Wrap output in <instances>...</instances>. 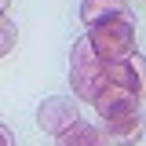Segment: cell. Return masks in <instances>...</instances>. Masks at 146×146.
Wrapping results in <instances>:
<instances>
[{"instance_id":"1","label":"cell","mask_w":146,"mask_h":146,"mask_svg":"<svg viewBox=\"0 0 146 146\" xmlns=\"http://www.w3.org/2000/svg\"><path fill=\"white\" fill-rule=\"evenodd\" d=\"M84 36L91 40V48H95V55L102 62H117V58H128L131 51H139V44H135V18L128 11H121L113 18H102L95 26H84Z\"/></svg>"},{"instance_id":"2","label":"cell","mask_w":146,"mask_h":146,"mask_svg":"<svg viewBox=\"0 0 146 146\" xmlns=\"http://www.w3.org/2000/svg\"><path fill=\"white\" fill-rule=\"evenodd\" d=\"M70 84H73V99L77 102H91L99 91L106 88V66L102 58L95 55L88 36H77L73 40V51H70Z\"/></svg>"},{"instance_id":"3","label":"cell","mask_w":146,"mask_h":146,"mask_svg":"<svg viewBox=\"0 0 146 146\" xmlns=\"http://www.w3.org/2000/svg\"><path fill=\"white\" fill-rule=\"evenodd\" d=\"M91 106L99 113V124H113V121H128V117H139L143 113V102L128 88H117V84H106L91 99Z\"/></svg>"},{"instance_id":"4","label":"cell","mask_w":146,"mask_h":146,"mask_svg":"<svg viewBox=\"0 0 146 146\" xmlns=\"http://www.w3.org/2000/svg\"><path fill=\"white\" fill-rule=\"evenodd\" d=\"M106 66V80L117 84V88H128L139 102H146V55L131 51L128 58H117V62H102Z\"/></svg>"},{"instance_id":"5","label":"cell","mask_w":146,"mask_h":146,"mask_svg":"<svg viewBox=\"0 0 146 146\" xmlns=\"http://www.w3.org/2000/svg\"><path fill=\"white\" fill-rule=\"evenodd\" d=\"M80 117V106L73 95H48L40 106H36V124L48 135H58L62 128H70L73 121Z\"/></svg>"},{"instance_id":"6","label":"cell","mask_w":146,"mask_h":146,"mask_svg":"<svg viewBox=\"0 0 146 146\" xmlns=\"http://www.w3.org/2000/svg\"><path fill=\"white\" fill-rule=\"evenodd\" d=\"M55 146H106V135L99 124H88V121H73L70 128H62L55 135Z\"/></svg>"},{"instance_id":"7","label":"cell","mask_w":146,"mask_h":146,"mask_svg":"<svg viewBox=\"0 0 146 146\" xmlns=\"http://www.w3.org/2000/svg\"><path fill=\"white\" fill-rule=\"evenodd\" d=\"M102 128V135H106V143L113 146H135L143 139V113L139 117H128V121H113V124H99Z\"/></svg>"},{"instance_id":"8","label":"cell","mask_w":146,"mask_h":146,"mask_svg":"<svg viewBox=\"0 0 146 146\" xmlns=\"http://www.w3.org/2000/svg\"><path fill=\"white\" fill-rule=\"evenodd\" d=\"M128 11L124 0H84L80 4V18H84V26H95V22H102V18H113Z\"/></svg>"},{"instance_id":"9","label":"cell","mask_w":146,"mask_h":146,"mask_svg":"<svg viewBox=\"0 0 146 146\" xmlns=\"http://www.w3.org/2000/svg\"><path fill=\"white\" fill-rule=\"evenodd\" d=\"M18 44V29H15V18L11 15H0V58L11 55Z\"/></svg>"},{"instance_id":"10","label":"cell","mask_w":146,"mask_h":146,"mask_svg":"<svg viewBox=\"0 0 146 146\" xmlns=\"http://www.w3.org/2000/svg\"><path fill=\"white\" fill-rule=\"evenodd\" d=\"M0 146H15V139H11V131L0 124Z\"/></svg>"},{"instance_id":"11","label":"cell","mask_w":146,"mask_h":146,"mask_svg":"<svg viewBox=\"0 0 146 146\" xmlns=\"http://www.w3.org/2000/svg\"><path fill=\"white\" fill-rule=\"evenodd\" d=\"M7 7H11V0H0V15H7Z\"/></svg>"}]
</instances>
